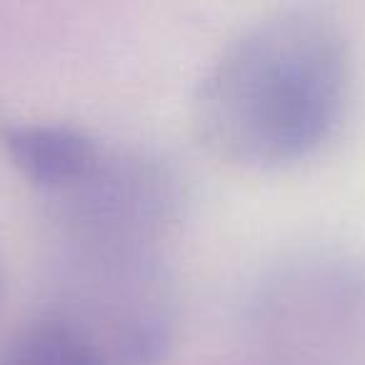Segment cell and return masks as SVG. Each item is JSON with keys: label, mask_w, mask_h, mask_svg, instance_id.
<instances>
[{"label": "cell", "mask_w": 365, "mask_h": 365, "mask_svg": "<svg viewBox=\"0 0 365 365\" xmlns=\"http://www.w3.org/2000/svg\"><path fill=\"white\" fill-rule=\"evenodd\" d=\"M350 91L353 56L338 21L318 8H278L215 53L195 88L193 123L213 155L280 170L338 133Z\"/></svg>", "instance_id": "1"}, {"label": "cell", "mask_w": 365, "mask_h": 365, "mask_svg": "<svg viewBox=\"0 0 365 365\" xmlns=\"http://www.w3.org/2000/svg\"><path fill=\"white\" fill-rule=\"evenodd\" d=\"M3 143L16 170L46 203L78 185L108 148L106 138L63 120L16 123Z\"/></svg>", "instance_id": "2"}, {"label": "cell", "mask_w": 365, "mask_h": 365, "mask_svg": "<svg viewBox=\"0 0 365 365\" xmlns=\"http://www.w3.org/2000/svg\"><path fill=\"white\" fill-rule=\"evenodd\" d=\"M0 365H113L71 318L46 305L0 345Z\"/></svg>", "instance_id": "3"}]
</instances>
